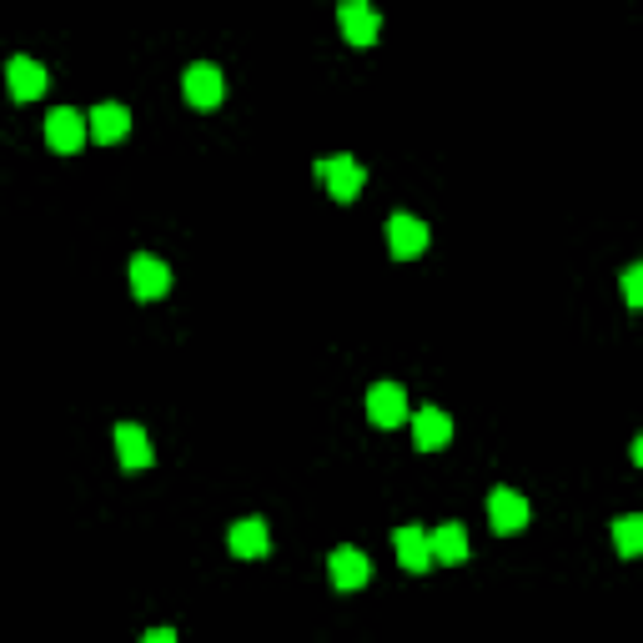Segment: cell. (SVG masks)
Instances as JSON below:
<instances>
[{"instance_id": "cell-12", "label": "cell", "mask_w": 643, "mask_h": 643, "mask_svg": "<svg viewBox=\"0 0 643 643\" xmlns=\"http://www.w3.org/2000/svg\"><path fill=\"white\" fill-rule=\"evenodd\" d=\"M338 21H342V35H348L352 45H372L382 31V15L372 11V6H362V0H342Z\"/></svg>"}, {"instance_id": "cell-9", "label": "cell", "mask_w": 643, "mask_h": 643, "mask_svg": "<svg viewBox=\"0 0 643 643\" xmlns=\"http://www.w3.org/2000/svg\"><path fill=\"white\" fill-rule=\"evenodd\" d=\"M328 573H332V589H362L372 578V563L362 548H332Z\"/></svg>"}, {"instance_id": "cell-6", "label": "cell", "mask_w": 643, "mask_h": 643, "mask_svg": "<svg viewBox=\"0 0 643 643\" xmlns=\"http://www.w3.org/2000/svg\"><path fill=\"white\" fill-rule=\"evenodd\" d=\"M488 523H492V533H518V528H528V502H523V492L492 488L488 492Z\"/></svg>"}, {"instance_id": "cell-7", "label": "cell", "mask_w": 643, "mask_h": 643, "mask_svg": "<svg viewBox=\"0 0 643 643\" xmlns=\"http://www.w3.org/2000/svg\"><path fill=\"white\" fill-rule=\"evenodd\" d=\"M126 132H132V111L116 106V101H101V106L86 116V136L101 142V146H116Z\"/></svg>"}, {"instance_id": "cell-2", "label": "cell", "mask_w": 643, "mask_h": 643, "mask_svg": "<svg viewBox=\"0 0 643 643\" xmlns=\"http://www.w3.org/2000/svg\"><path fill=\"white\" fill-rule=\"evenodd\" d=\"M317 176L328 182V191L338 201H352L362 191V182H367L362 162H352V156H322V162H317Z\"/></svg>"}, {"instance_id": "cell-18", "label": "cell", "mask_w": 643, "mask_h": 643, "mask_svg": "<svg viewBox=\"0 0 643 643\" xmlns=\"http://www.w3.org/2000/svg\"><path fill=\"white\" fill-rule=\"evenodd\" d=\"M623 297H629V307L643 302V267H629V272H623Z\"/></svg>"}, {"instance_id": "cell-3", "label": "cell", "mask_w": 643, "mask_h": 643, "mask_svg": "<svg viewBox=\"0 0 643 643\" xmlns=\"http://www.w3.org/2000/svg\"><path fill=\"white\" fill-rule=\"evenodd\" d=\"M387 251H393L397 262H413V257H423L427 251V221L407 217V211H397L393 221H387Z\"/></svg>"}, {"instance_id": "cell-8", "label": "cell", "mask_w": 643, "mask_h": 643, "mask_svg": "<svg viewBox=\"0 0 643 643\" xmlns=\"http://www.w3.org/2000/svg\"><path fill=\"white\" fill-rule=\"evenodd\" d=\"M116 458H121V468H132V473H142V468H152L156 463V453H152V443H146V427L142 423H116Z\"/></svg>"}, {"instance_id": "cell-4", "label": "cell", "mask_w": 643, "mask_h": 643, "mask_svg": "<svg viewBox=\"0 0 643 643\" xmlns=\"http://www.w3.org/2000/svg\"><path fill=\"white\" fill-rule=\"evenodd\" d=\"M182 91H186V101L197 111H211V106H221V71L211 66V61H197V66H186V76H182Z\"/></svg>"}, {"instance_id": "cell-16", "label": "cell", "mask_w": 643, "mask_h": 643, "mask_svg": "<svg viewBox=\"0 0 643 643\" xmlns=\"http://www.w3.org/2000/svg\"><path fill=\"white\" fill-rule=\"evenodd\" d=\"M427 553H433V563H463V558H468V533H463V523H443L437 533H427Z\"/></svg>"}, {"instance_id": "cell-10", "label": "cell", "mask_w": 643, "mask_h": 643, "mask_svg": "<svg viewBox=\"0 0 643 643\" xmlns=\"http://www.w3.org/2000/svg\"><path fill=\"white\" fill-rule=\"evenodd\" d=\"M132 292L142 297V302H152V297H166L172 292V267L156 262V257H132Z\"/></svg>"}, {"instance_id": "cell-5", "label": "cell", "mask_w": 643, "mask_h": 643, "mask_svg": "<svg viewBox=\"0 0 643 643\" xmlns=\"http://www.w3.org/2000/svg\"><path fill=\"white\" fill-rule=\"evenodd\" d=\"M367 417H372V427H403L407 393L397 387V382H377V387H367Z\"/></svg>"}, {"instance_id": "cell-15", "label": "cell", "mask_w": 643, "mask_h": 643, "mask_svg": "<svg viewBox=\"0 0 643 643\" xmlns=\"http://www.w3.org/2000/svg\"><path fill=\"white\" fill-rule=\"evenodd\" d=\"M393 548H397V563H403L407 573H427V568H433V553H427V533H423V528H397Z\"/></svg>"}, {"instance_id": "cell-17", "label": "cell", "mask_w": 643, "mask_h": 643, "mask_svg": "<svg viewBox=\"0 0 643 643\" xmlns=\"http://www.w3.org/2000/svg\"><path fill=\"white\" fill-rule=\"evenodd\" d=\"M613 548H619L623 558H633L643 548V518L639 512H623L619 523H613Z\"/></svg>"}, {"instance_id": "cell-14", "label": "cell", "mask_w": 643, "mask_h": 643, "mask_svg": "<svg viewBox=\"0 0 643 643\" xmlns=\"http://www.w3.org/2000/svg\"><path fill=\"white\" fill-rule=\"evenodd\" d=\"M227 543H231V553H237V558H262L267 548H272V533H267L262 518H241V523H231Z\"/></svg>"}, {"instance_id": "cell-1", "label": "cell", "mask_w": 643, "mask_h": 643, "mask_svg": "<svg viewBox=\"0 0 643 643\" xmlns=\"http://www.w3.org/2000/svg\"><path fill=\"white\" fill-rule=\"evenodd\" d=\"M81 142H86V116L71 106H55L51 116H45V146L71 156V152H81Z\"/></svg>"}, {"instance_id": "cell-13", "label": "cell", "mask_w": 643, "mask_h": 643, "mask_svg": "<svg viewBox=\"0 0 643 643\" xmlns=\"http://www.w3.org/2000/svg\"><path fill=\"white\" fill-rule=\"evenodd\" d=\"M413 443L423 447V453L447 447V443H453V417H447L443 407H423V413L413 417Z\"/></svg>"}, {"instance_id": "cell-19", "label": "cell", "mask_w": 643, "mask_h": 643, "mask_svg": "<svg viewBox=\"0 0 643 643\" xmlns=\"http://www.w3.org/2000/svg\"><path fill=\"white\" fill-rule=\"evenodd\" d=\"M142 643H176V629H152L142 633Z\"/></svg>"}, {"instance_id": "cell-11", "label": "cell", "mask_w": 643, "mask_h": 643, "mask_svg": "<svg viewBox=\"0 0 643 643\" xmlns=\"http://www.w3.org/2000/svg\"><path fill=\"white\" fill-rule=\"evenodd\" d=\"M6 86H11L15 101H35L51 81H45L41 61H31V55H11V66H6Z\"/></svg>"}]
</instances>
